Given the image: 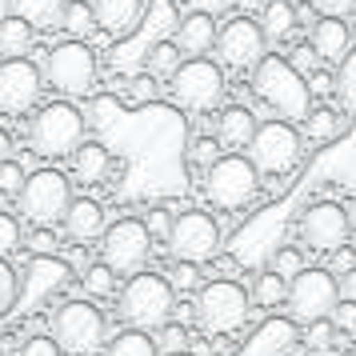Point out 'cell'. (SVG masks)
<instances>
[{
  "label": "cell",
  "instance_id": "27",
  "mask_svg": "<svg viewBox=\"0 0 356 356\" xmlns=\"http://www.w3.org/2000/svg\"><path fill=\"white\" fill-rule=\"evenodd\" d=\"M344 129H348V116L340 113V108H328V104H316L305 120V132L312 145H328V140L344 136Z\"/></svg>",
  "mask_w": 356,
  "mask_h": 356
},
{
  "label": "cell",
  "instance_id": "45",
  "mask_svg": "<svg viewBox=\"0 0 356 356\" xmlns=\"http://www.w3.org/2000/svg\"><path fill=\"white\" fill-rule=\"evenodd\" d=\"M273 268L284 276V280H292V276L305 273V260H300V252H296V248H280V252H276V264H273Z\"/></svg>",
  "mask_w": 356,
  "mask_h": 356
},
{
  "label": "cell",
  "instance_id": "1",
  "mask_svg": "<svg viewBox=\"0 0 356 356\" xmlns=\"http://www.w3.org/2000/svg\"><path fill=\"white\" fill-rule=\"evenodd\" d=\"M116 312L124 328H136V332H161L164 324L172 321L177 312V289L172 280L161 273H136L124 280V289L116 292Z\"/></svg>",
  "mask_w": 356,
  "mask_h": 356
},
{
  "label": "cell",
  "instance_id": "16",
  "mask_svg": "<svg viewBox=\"0 0 356 356\" xmlns=\"http://www.w3.org/2000/svg\"><path fill=\"white\" fill-rule=\"evenodd\" d=\"M44 92V68L24 60H0V113L4 116H29L40 108Z\"/></svg>",
  "mask_w": 356,
  "mask_h": 356
},
{
  "label": "cell",
  "instance_id": "3",
  "mask_svg": "<svg viewBox=\"0 0 356 356\" xmlns=\"http://www.w3.org/2000/svg\"><path fill=\"white\" fill-rule=\"evenodd\" d=\"M29 145L40 161H72V152L84 145V113L72 100H49L33 113Z\"/></svg>",
  "mask_w": 356,
  "mask_h": 356
},
{
  "label": "cell",
  "instance_id": "33",
  "mask_svg": "<svg viewBox=\"0 0 356 356\" xmlns=\"http://www.w3.org/2000/svg\"><path fill=\"white\" fill-rule=\"evenodd\" d=\"M156 92H161V81L152 72H136L129 81V88H124V104L129 108H145L148 100H156Z\"/></svg>",
  "mask_w": 356,
  "mask_h": 356
},
{
  "label": "cell",
  "instance_id": "47",
  "mask_svg": "<svg viewBox=\"0 0 356 356\" xmlns=\"http://www.w3.org/2000/svg\"><path fill=\"white\" fill-rule=\"evenodd\" d=\"M188 4V13H204V17H220V13H228L236 0H184Z\"/></svg>",
  "mask_w": 356,
  "mask_h": 356
},
{
  "label": "cell",
  "instance_id": "5",
  "mask_svg": "<svg viewBox=\"0 0 356 356\" xmlns=\"http://www.w3.org/2000/svg\"><path fill=\"white\" fill-rule=\"evenodd\" d=\"M248 161L260 177H289L305 161V136L289 120H260L257 136L248 140Z\"/></svg>",
  "mask_w": 356,
  "mask_h": 356
},
{
  "label": "cell",
  "instance_id": "52",
  "mask_svg": "<svg viewBox=\"0 0 356 356\" xmlns=\"http://www.w3.org/2000/svg\"><path fill=\"white\" fill-rule=\"evenodd\" d=\"M4 17H13V0H0V20Z\"/></svg>",
  "mask_w": 356,
  "mask_h": 356
},
{
  "label": "cell",
  "instance_id": "35",
  "mask_svg": "<svg viewBox=\"0 0 356 356\" xmlns=\"http://www.w3.org/2000/svg\"><path fill=\"white\" fill-rule=\"evenodd\" d=\"M20 300V276L8 260L0 257V316H8Z\"/></svg>",
  "mask_w": 356,
  "mask_h": 356
},
{
  "label": "cell",
  "instance_id": "28",
  "mask_svg": "<svg viewBox=\"0 0 356 356\" xmlns=\"http://www.w3.org/2000/svg\"><path fill=\"white\" fill-rule=\"evenodd\" d=\"M332 100H337V108L348 116V120L356 116V44L337 65V72H332Z\"/></svg>",
  "mask_w": 356,
  "mask_h": 356
},
{
  "label": "cell",
  "instance_id": "23",
  "mask_svg": "<svg viewBox=\"0 0 356 356\" xmlns=\"http://www.w3.org/2000/svg\"><path fill=\"white\" fill-rule=\"evenodd\" d=\"M72 172H76L81 184H104L108 172H113V152L100 145V140H84L72 152Z\"/></svg>",
  "mask_w": 356,
  "mask_h": 356
},
{
  "label": "cell",
  "instance_id": "7",
  "mask_svg": "<svg viewBox=\"0 0 356 356\" xmlns=\"http://www.w3.org/2000/svg\"><path fill=\"white\" fill-rule=\"evenodd\" d=\"M97 76H100L97 52L88 49L84 40H60L44 56V84H49L52 92H60V100L88 97Z\"/></svg>",
  "mask_w": 356,
  "mask_h": 356
},
{
  "label": "cell",
  "instance_id": "50",
  "mask_svg": "<svg viewBox=\"0 0 356 356\" xmlns=\"http://www.w3.org/2000/svg\"><path fill=\"white\" fill-rule=\"evenodd\" d=\"M308 92L312 97H332V76L328 72H312L308 76Z\"/></svg>",
  "mask_w": 356,
  "mask_h": 356
},
{
  "label": "cell",
  "instance_id": "32",
  "mask_svg": "<svg viewBox=\"0 0 356 356\" xmlns=\"http://www.w3.org/2000/svg\"><path fill=\"white\" fill-rule=\"evenodd\" d=\"M92 29H97L92 4H88V0H68L65 20H60V33H68V40H84Z\"/></svg>",
  "mask_w": 356,
  "mask_h": 356
},
{
  "label": "cell",
  "instance_id": "9",
  "mask_svg": "<svg viewBox=\"0 0 356 356\" xmlns=\"http://www.w3.org/2000/svg\"><path fill=\"white\" fill-rule=\"evenodd\" d=\"M228 92L225 68L200 56V60H184L180 72L168 81V97L177 100L184 113H220V100Z\"/></svg>",
  "mask_w": 356,
  "mask_h": 356
},
{
  "label": "cell",
  "instance_id": "12",
  "mask_svg": "<svg viewBox=\"0 0 356 356\" xmlns=\"http://www.w3.org/2000/svg\"><path fill=\"white\" fill-rule=\"evenodd\" d=\"M340 305V280L328 268H305L300 276L289 280V316L296 324L328 321Z\"/></svg>",
  "mask_w": 356,
  "mask_h": 356
},
{
  "label": "cell",
  "instance_id": "2",
  "mask_svg": "<svg viewBox=\"0 0 356 356\" xmlns=\"http://www.w3.org/2000/svg\"><path fill=\"white\" fill-rule=\"evenodd\" d=\"M252 88L257 97L276 113V120H308L312 113V92H308V76L284 60V56H264L252 72Z\"/></svg>",
  "mask_w": 356,
  "mask_h": 356
},
{
  "label": "cell",
  "instance_id": "44",
  "mask_svg": "<svg viewBox=\"0 0 356 356\" xmlns=\"http://www.w3.org/2000/svg\"><path fill=\"white\" fill-rule=\"evenodd\" d=\"M17 356H65V353H60V344L52 337H29L17 348Z\"/></svg>",
  "mask_w": 356,
  "mask_h": 356
},
{
  "label": "cell",
  "instance_id": "17",
  "mask_svg": "<svg viewBox=\"0 0 356 356\" xmlns=\"http://www.w3.org/2000/svg\"><path fill=\"white\" fill-rule=\"evenodd\" d=\"M145 8H148V0H92L97 29L100 33H108L113 40H129V36L140 33V24H145Z\"/></svg>",
  "mask_w": 356,
  "mask_h": 356
},
{
  "label": "cell",
  "instance_id": "31",
  "mask_svg": "<svg viewBox=\"0 0 356 356\" xmlns=\"http://www.w3.org/2000/svg\"><path fill=\"white\" fill-rule=\"evenodd\" d=\"M104 356H161L156 340L148 332H136V328H120L108 344H104Z\"/></svg>",
  "mask_w": 356,
  "mask_h": 356
},
{
  "label": "cell",
  "instance_id": "8",
  "mask_svg": "<svg viewBox=\"0 0 356 356\" xmlns=\"http://www.w3.org/2000/svg\"><path fill=\"white\" fill-rule=\"evenodd\" d=\"M72 180L60 172V168H36L29 172L24 188L17 196V212L33 225H44V228H56L65 220L68 204H72Z\"/></svg>",
  "mask_w": 356,
  "mask_h": 356
},
{
  "label": "cell",
  "instance_id": "6",
  "mask_svg": "<svg viewBox=\"0 0 356 356\" xmlns=\"http://www.w3.org/2000/svg\"><path fill=\"white\" fill-rule=\"evenodd\" d=\"M248 308H252L248 289L236 284V280H228V276H216V280H209L204 289L196 292L193 312H196V324H200L204 332H212V337H228V332L244 328Z\"/></svg>",
  "mask_w": 356,
  "mask_h": 356
},
{
  "label": "cell",
  "instance_id": "48",
  "mask_svg": "<svg viewBox=\"0 0 356 356\" xmlns=\"http://www.w3.org/2000/svg\"><path fill=\"white\" fill-rule=\"evenodd\" d=\"M145 225H148V232L156 236V241H168V232H172V216L164 209H156L152 216H145Z\"/></svg>",
  "mask_w": 356,
  "mask_h": 356
},
{
  "label": "cell",
  "instance_id": "41",
  "mask_svg": "<svg viewBox=\"0 0 356 356\" xmlns=\"http://www.w3.org/2000/svg\"><path fill=\"white\" fill-rule=\"evenodd\" d=\"M29 172L20 168V161H0V196H13L17 200L20 188H24Z\"/></svg>",
  "mask_w": 356,
  "mask_h": 356
},
{
  "label": "cell",
  "instance_id": "10",
  "mask_svg": "<svg viewBox=\"0 0 356 356\" xmlns=\"http://www.w3.org/2000/svg\"><path fill=\"white\" fill-rule=\"evenodd\" d=\"M260 193V172L252 168L248 156H220L204 172V196L212 209L220 212H241L248 209Z\"/></svg>",
  "mask_w": 356,
  "mask_h": 356
},
{
  "label": "cell",
  "instance_id": "39",
  "mask_svg": "<svg viewBox=\"0 0 356 356\" xmlns=\"http://www.w3.org/2000/svg\"><path fill=\"white\" fill-rule=\"evenodd\" d=\"M332 340H337V328H332V321L305 324V344H308V348H312L316 356L328 353V348H332Z\"/></svg>",
  "mask_w": 356,
  "mask_h": 356
},
{
  "label": "cell",
  "instance_id": "13",
  "mask_svg": "<svg viewBox=\"0 0 356 356\" xmlns=\"http://www.w3.org/2000/svg\"><path fill=\"white\" fill-rule=\"evenodd\" d=\"M148 257H152V232H148L145 220L124 216V220H113V225H108L104 241H100V260H104L116 276L145 273Z\"/></svg>",
  "mask_w": 356,
  "mask_h": 356
},
{
  "label": "cell",
  "instance_id": "11",
  "mask_svg": "<svg viewBox=\"0 0 356 356\" xmlns=\"http://www.w3.org/2000/svg\"><path fill=\"white\" fill-rule=\"evenodd\" d=\"M216 65L228 68V72H257V65L268 56V36L260 29V20L252 17H232L228 24L216 29Z\"/></svg>",
  "mask_w": 356,
  "mask_h": 356
},
{
  "label": "cell",
  "instance_id": "37",
  "mask_svg": "<svg viewBox=\"0 0 356 356\" xmlns=\"http://www.w3.org/2000/svg\"><path fill=\"white\" fill-rule=\"evenodd\" d=\"M156 348H161V356H177V353H188V328L177 321H168L156 332Z\"/></svg>",
  "mask_w": 356,
  "mask_h": 356
},
{
  "label": "cell",
  "instance_id": "43",
  "mask_svg": "<svg viewBox=\"0 0 356 356\" xmlns=\"http://www.w3.org/2000/svg\"><path fill=\"white\" fill-rule=\"evenodd\" d=\"M321 17H337V20H348L356 17V0H308Z\"/></svg>",
  "mask_w": 356,
  "mask_h": 356
},
{
  "label": "cell",
  "instance_id": "36",
  "mask_svg": "<svg viewBox=\"0 0 356 356\" xmlns=\"http://www.w3.org/2000/svg\"><path fill=\"white\" fill-rule=\"evenodd\" d=\"M84 289L92 292V296H113L116 292V273L100 260V264H88L84 268Z\"/></svg>",
  "mask_w": 356,
  "mask_h": 356
},
{
  "label": "cell",
  "instance_id": "42",
  "mask_svg": "<svg viewBox=\"0 0 356 356\" xmlns=\"http://www.w3.org/2000/svg\"><path fill=\"white\" fill-rule=\"evenodd\" d=\"M168 280H172V289H184V292H200L204 289V280H200V264H177Z\"/></svg>",
  "mask_w": 356,
  "mask_h": 356
},
{
  "label": "cell",
  "instance_id": "38",
  "mask_svg": "<svg viewBox=\"0 0 356 356\" xmlns=\"http://www.w3.org/2000/svg\"><path fill=\"white\" fill-rule=\"evenodd\" d=\"M24 248H29L33 257H52V252H60V236H56V228L36 225L33 232L24 236Z\"/></svg>",
  "mask_w": 356,
  "mask_h": 356
},
{
  "label": "cell",
  "instance_id": "26",
  "mask_svg": "<svg viewBox=\"0 0 356 356\" xmlns=\"http://www.w3.org/2000/svg\"><path fill=\"white\" fill-rule=\"evenodd\" d=\"M180 8H177V0H148V8H145V29L148 36H152V44L156 40H172L180 29Z\"/></svg>",
  "mask_w": 356,
  "mask_h": 356
},
{
  "label": "cell",
  "instance_id": "53",
  "mask_svg": "<svg viewBox=\"0 0 356 356\" xmlns=\"http://www.w3.org/2000/svg\"><path fill=\"white\" fill-rule=\"evenodd\" d=\"M177 356H188V353H177Z\"/></svg>",
  "mask_w": 356,
  "mask_h": 356
},
{
  "label": "cell",
  "instance_id": "22",
  "mask_svg": "<svg viewBox=\"0 0 356 356\" xmlns=\"http://www.w3.org/2000/svg\"><path fill=\"white\" fill-rule=\"evenodd\" d=\"M257 20L264 29V36H268V44H289L296 36V29H300V8L292 0H264Z\"/></svg>",
  "mask_w": 356,
  "mask_h": 356
},
{
  "label": "cell",
  "instance_id": "30",
  "mask_svg": "<svg viewBox=\"0 0 356 356\" xmlns=\"http://www.w3.org/2000/svg\"><path fill=\"white\" fill-rule=\"evenodd\" d=\"M184 65V56H180L177 40H156V44H148L145 52V72H152L156 81H172Z\"/></svg>",
  "mask_w": 356,
  "mask_h": 356
},
{
  "label": "cell",
  "instance_id": "34",
  "mask_svg": "<svg viewBox=\"0 0 356 356\" xmlns=\"http://www.w3.org/2000/svg\"><path fill=\"white\" fill-rule=\"evenodd\" d=\"M216 161H220V140L216 136H196L193 145L184 148V164H193V168H204L209 172Z\"/></svg>",
  "mask_w": 356,
  "mask_h": 356
},
{
  "label": "cell",
  "instance_id": "54",
  "mask_svg": "<svg viewBox=\"0 0 356 356\" xmlns=\"http://www.w3.org/2000/svg\"><path fill=\"white\" fill-rule=\"evenodd\" d=\"M324 356H328V353H324Z\"/></svg>",
  "mask_w": 356,
  "mask_h": 356
},
{
  "label": "cell",
  "instance_id": "46",
  "mask_svg": "<svg viewBox=\"0 0 356 356\" xmlns=\"http://www.w3.org/2000/svg\"><path fill=\"white\" fill-rule=\"evenodd\" d=\"M328 321H332V328H337V332H348V337H356V305H353V300H340L337 312H332Z\"/></svg>",
  "mask_w": 356,
  "mask_h": 356
},
{
  "label": "cell",
  "instance_id": "24",
  "mask_svg": "<svg viewBox=\"0 0 356 356\" xmlns=\"http://www.w3.org/2000/svg\"><path fill=\"white\" fill-rule=\"evenodd\" d=\"M36 44V29L29 20H20L17 13L0 20V60H24Z\"/></svg>",
  "mask_w": 356,
  "mask_h": 356
},
{
  "label": "cell",
  "instance_id": "14",
  "mask_svg": "<svg viewBox=\"0 0 356 356\" xmlns=\"http://www.w3.org/2000/svg\"><path fill=\"white\" fill-rule=\"evenodd\" d=\"M168 252L177 257V264H209L220 252V225L212 220L209 212H180L172 220V232H168Z\"/></svg>",
  "mask_w": 356,
  "mask_h": 356
},
{
  "label": "cell",
  "instance_id": "51",
  "mask_svg": "<svg viewBox=\"0 0 356 356\" xmlns=\"http://www.w3.org/2000/svg\"><path fill=\"white\" fill-rule=\"evenodd\" d=\"M340 300H353L356 305V264L344 268V276H340Z\"/></svg>",
  "mask_w": 356,
  "mask_h": 356
},
{
  "label": "cell",
  "instance_id": "15",
  "mask_svg": "<svg viewBox=\"0 0 356 356\" xmlns=\"http://www.w3.org/2000/svg\"><path fill=\"white\" fill-rule=\"evenodd\" d=\"M353 236V216L337 200H312L300 212V241L312 252H340Z\"/></svg>",
  "mask_w": 356,
  "mask_h": 356
},
{
  "label": "cell",
  "instance_id": "18",
  "mask_svg": "<svg viewBox=\"0 0 356 356\" xmlns=\"http://www.w3.org/2000/svg\"><path fill=\"white\" fill-rule=\"evenodd\" d=\"M65 236L76 244H100L104 241V232H108V212H104V204L100 200H92V196H76L72 204H68L65 212Z\"/></svg>",
  "mask_w": 356,
  "mask_h": 356
},
{
  "label": "cell",
  "instance_id": "25",
  "mask_svg": "<svg viewBox=\"0 0 356 356\" xmlns=\"http://www.w3.org/2000/svg\"><path fill=\"white\" fill-rule=\"evenodd\" d=\"M68 0H13V13L20 20H29L36 33H56L65 20Z\"/></svg>",
  "mask_w": 356,
  "mask_h": 356
},
{
  "label": "cell",
  "instance_id": "19",
  "mask_svg": "<svg viewBox=\"0 0 356 356\" xmlns=\"http://www.w3.org/2000/svg\"><path fill=\"white\" fill-rule=\"evenodd\" d=\"M308 44L316 52V60H328V65H340L348 49H353V29L348 20H337V17H316L312 29H308Z\"/></svg>",
  "mask_w": 356,
  "mask_h": 356
},
{
  "label": "cell",
  "instance_id": "29",
  "mask_svg": "<svg viewBox=\"0 0 356 356\" xmlns=\"http://www.w3.org/2000/svg\"><path fill=\"white\" fill-rule=\"evenodd\" d=\"M248 300L257 308H284L289 305V280L276 273V268H264V273H257V280H252Z\"/></svg>",
  "mask_w": 356,
  "mask_h": 356
},
{
  "label": "cell",
  "instance_id": "20",
  "mask_svg": "<svg viewBox=\"0 0 356 356\" xmlns=\"http://www.w3.org/2000/svg\"><path fill=\"white\" fill-rule=\"evenodd\" d=\"M216 17H204V13H188V17L180 20L177 29V49L184 60H200V56H209L212 49H216Z\"/></svg>",
  "mask_w": 356,
  "mask_h": 356
},
{
  "label": "cell",
  "instance_id": "21",
  "mask_svg": "<svg viewBox=\"0 0 356 356\" xmlns=\"http://www.w3.org/2000/svg\"><path fill=\"white\" fill-rule=\"evenodd\" d=\"M257 129H260V120L244 104H228V108L216 113V140L225 148H248V140L257 136Z\"/></svg>",
  "mask_w": 356,
  "mask_h": 356
},
{
  "label": "cell",
  "instance_id": "55",
  "mask_svg": "<svg viewBox=\"0 0 356 356\" xmlns=\"http://www.w3.org/2000/svg\"><path fill=\"white\" fill-rule=\"evenodd\" d=\"M353 20H356V17H353Z\"/></svg>",
  "mask_w": 356,
  "mask_h": 356
},
{
  "label": "cell",
  "instance_id": "4",
  "mask_svg": "<svg viewBox=\"0 0 356 356\" xmlns=\"http://www.w3.org/2000/svg\"><path fill=\"white\" fill-rule=\"evenodd\" d=\"M49 337L60 344L65 356H97L108 344V324L92 300H68L52 312Z\"/></svg>",
  "mask_w": 356,
  "mask_h": 356
},
{
  "label": "cell",
  "instance_id": "40",
  "mask_svg": "<svg viewBox=\"0 0 356 356\" xmlns=\"http://www.w3.org/2000/svg\"><path fill=\"white\" fill-rule=\"evenodd\" d=\"M20 244H24V232H20V220L17 216H8V212H0V257L8 260L17 252Z\"/></svg>",
  "mask_w": 356,
  "mask_h": 356
},
{
  "label": "cell",
  "instance_id": "49",
  "mask_svg": "<svg viewBox=\"0 0 356 356\" xmlns=\"http://www.w3.org/2000/svg\"><path fill=\"white\" fill-rule=\"evenodd\" d=\"M289 65L296 68V72H308V68H316V52H312V44H296V49L289 52Z\"/></svg>",
  "mask_w": 356,
  "mask_h": 356
}]
</instances>
